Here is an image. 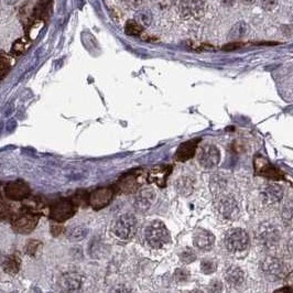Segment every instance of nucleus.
Returning a JSON list of instances; mask_svg holds the SVG:
<instances>
[{"label":"nucleus","instance_id":"obj_1","mask_svg":"<svg viewBox=\"0 0 293 293\" xmlns=\"http://www.w3.org/2000/svg\"><path fill=\"white\" fill-rule=\"evenodd\" d=\"M144 239L151 248L160 249L170 242L171 236L166 225L161 221H155L145 227Z\"/></svg>","mask_w":293,"mask_h":293},{"label":"nucleus","instance_id":"obj_2","mask_svg":"<svg viewBox=\"0 0 293 293\" xmlns=\"http://www.w3.org/2000/svg\"><path fill=\"white\" fill-rule=\"evenodd\" d=\"M137 227V218L131 214H124L116 219L113 233L121 240H129L136 235Z\"/></svg>","mask_w":293,"mask_h":293},{"label":"nucleus","instance_id":"obj_3","mask_svg":"<svg viewBox=\"0 0 293 293\" xmlns=\"http://www.w3.org/2000/svg\"><path fill=\"white\" fill-rule=\"evenodd\" d=\"M249 245V236L246 230L233 228L227 231L225 236V246L231 253H239L247 249Z\"/></svg>","mask_w":293,"mask_h":293},{"label":"nucleus","instance_id":"obj_4","mask_svg":"<svg viewBox=\"0 0 293 293\" xmlns=\"http://www.w3.org/2000/svg\"><path fill=\"white\" fill-rule=\"evenodd\" d=\"M261 270L267 279L271 281H278L286 276V268L284 262L278 258L267 257L261 261Z\"/></svg>","mask_w":293,"mask_h":293},{"label":"nucleus","instance_id":"obj_5","mask_svg":"<svg viewBox=\"0 0 293 293\" xmlns=\"http://www.w3.org/2000/svg\"><path fill=\"white\" fill-rule=\"evenodd\" d=\"M218 214L226 221H234L239 215V207L234 198L229 195H222L215 202Z\"/></svg>","mask_w":293,"mask_h":293},{"label":"nucleus","instance_id":"obj_6","mask_svg":"<svg viewBox=\"0 0 293 293\" xmlns=\"http://www.w3.org/2000/svg\"><path fill=\"white\" fill-rule=\"evenodd\" d=\"M76 213L75 204L69 200H61L51 207V217L54 222L63 223Z\"/></svg>","mask_w":293,"mask_h":293},{"label":"nucleus","instance_id":"obj_7","mask_svg":"<svg viewBox=\"0 0 293 293\" xmlns=\"http://www.w3.org/2000/svg\"><path fill=\"white\" fill-rule=\"evenodd\" d=\"M221 161V152L217 146L206 144L199 152V162L204 169H214Z\"/></svg>","mask_w":293,"mask_h":293},{"label":"nucleus","instance_id":"obj_8","mask_svg":"<svg viewBox=\"0 0 293 293\" xmlns=\"http://www.w3.org/2000/svg\"><path fill=\"white\" fill-rule=\"evenodd\" d=\"M113 198L114 191L111 187H101L89 195L88 202L94 210L99 211L104 209V207H106L109 203H111Z\"/></svg>","mask_w":293,"mask_h":293},{"label":"nucleus","instance_id":"obj_9","mask_svg":"<svg viewBox=\"0 0 293 293\" xmlns=\"http://www.w3.org/2000/svg\"><path fill=\"white\" fill-rule=\"evenodd\" d=\"M193 243L195 248L202 252H210L215 245V236L209 230L200 228L194 233Z\"/></svg>","mask_w":293,"mask_h":293},{"label":"nucleus","instance_id":"obj_10","mask_svg":"<svg viewBox=\"0 0 293 293\" xmlns=\"http://www.w3.org/2000/svg\"><path fill=\"white\" fill-rule=\"evenodd\" d=\"M38 224V217L32 214H21L12 223V227L19 234H29Z\"/></svg>","mask_w":293,"mask_h":293},{"label":"nucleus","instance_id":"obj_11","mask_svg":"<svg viewBox=\"0 0 293 293\" xmlns=\"http://www.w3.org/2000/svg\"><path fill=\"white\" fill-rule=\"evenodd\" d=\"M180 12L183 17L197 18L204 12L203 0H181Z\"/></svg>","mask_w":293,"mask_h":293},{"label":"nucleus","instance_id":"obj_12","mask_svg":"<svg viewBox=\"0 0 293 293\" xmlns=\"http://www.w3.org/2000/svg\"><path fill=\"white\" fill-rule=\"evenodd\" d=\"M6 195L14 201H21L29 197L30 194V187L22 181H15L10 182L9 184L6 186Z\"/></svg>","mask_w":293,"mask_h":293},{"label":"nucleus","instance_id":"obj_13","mask_svg":"<svg viewBox=\"0 0 293 293\" xmlns=\"http://www.w3.org/2000/svg\"><path fill=\"white\" fill-rule=\"evenodd\" d=\"M156 200V192L152 188H142L135 199V207L139 212L148 211Z\"/></svg>","mask_w":293,"mask_h":293},{"label":"nucleus","instance_id":"obj_14","mask_svg":"<svg viewBox=\"0 0 293 293\" xmlns=\"http://www.w3.org/2000/svg\"><path fill=\"white\" fill-rule=\"evenodd\" d=\"M82 285V278L76 272L66 273L61 279V288L63 293H75Z\"/></svg>","mask_w":293,"mask_h":293},{"label":"nucleus","instance_id":"obj_15","mask_svg":"<svg viewBox=\"0 0 293 293\" xmlns=\"http://www.w3.org/2000/svg\"><path fill=\"white\" fill-rule=\"evenodd\" d=\"M199 141H200V139H193V140H190V141L183 142L179 146L178 150H176V154H175L176 160L180 162H185L187 160H190L191 158H193L195 152H197Z\"/></svg>","mask_w":293,"mask_h":293},{"label":"nucleus","instance_id":"obj_16","mask_svg":"<svg viewBox=\"0 0 293 293\" xmlns=\"http://www.w3.org/2000/svg\"><path fill=\"white\" fill-rule=\"evenodd\" d=\"M255 167H256V171H257L258 174L267 176V178L280 179L282 176V174L280 173L277 169H274L271 164L266 160V159L261 158V157L256 158Z\"/></svg>","mask_w":293,"mask_h":293},{"label":"nucleus","instance_id":"obj_17","mask_svg":"<svg viewBox=\"0 0 293 293\" xmlns=\"http://www.w3.org/2000/svg\"><path fill=\"white\" fill-rule=\"evenodd\" d=\"M225 279L230 285L239 286L245 281V274L237 266H230L225 272Z\"/></svg>","mask_w":293,"mask_h":293},{"label":"nucleus","instance_id":"obj_18","mask_svg":"<svg viewBox=\"0 0 293 293\" xmlns=\"http://www.w3.org/2000/svg\"><path fill=\"white\" fill-rule=\"evenodd\" d=\"M170 172H171V168L169 167H164V166L156 167L150 171V173L148 175V180L150 182L156 183V184L158 185L164 186Z\"/></svg>","mask_w":293,"mask_h":293},{"label":"nucleus","instance_id":"obj_19","mask_svg":"<svg viewBox=\"0 0 293 293\" xmlns=\"http://www.w3.org/2000/svg\"><path fill=\"white\" fill-rule=\"evenodd\" d=\"M20 267V259L18 256H9L3 260V268L6 273H9L14 276L19 271Z\"/></svg>","mask_w":293,"mask_h":293},{"label":"nucleus","instance_id":"obj_20","mask_svg":"<svg viewBox=\"0 0 293 293\" xmlns=\"http://www.w3.org/2000/svg\"><path fill=\"white\" fill-rule=\"evenodd\" d=\"M87 233L88 229L85 227V226L76 225L68 229V231H66V237H68L71 241H79L87 236Z\"/></svg>","mask_w":293,"mask_h":293},{"label":"nucleus","instance_id":"obj_21","mask_svg":"<svg viewBox=\"0 0 293 293\" xmlns=\"http://www.w3.org/2000/svg\"><path fill=\"white\" fill-rule=\"evenodd\" d=\"M282 193V188L276 184H268L264 188V197L270 202H276V201L281 200Z\"/></svg>","mask_w":293,"mask_h":293},{"label":"nucleus","instance_id":"obj_22","mask_svg":"<svg viewBox=\"0 0 293 293\" xmlns=\"http://www.w3.org/2000/svg\"><path fill=\"white\" fill-rule=\"evenodd\" d=\"M138 185H139V182L136 175H127L126 178L121 179L119 182L120 190L125 193L133 192Z\"/></svg>","mask_w":293,"mask_h":293},{"label":"nucleus","instance_id":"obj_23","mask_svg":"<svg viewBox=\"0 0 293 293\" xmlns=\"http://www.w3.org/2000/svg\"><path fill=\"white\" fill-rule=\"evenodd\" d=\"M135 21L142 28H148L152 23V14L148 9H140L137 11Z\"/></svg>","mask_w":293,"mask_h":293},{"label":"nucleus","instance_id":"obj_24","mask_svg":"<svg viewBox=\"0 0 293 293\" xmlns=\"http://www.w3.org/2000/svg\"><path fill=\"white\" fill-rule=\"evenodd\" d=\"M247 31V26H246V23L245 22H238L236 23L235 26L230 29V31H229V35H228V38L231 39V40H236V39H239L241 38V36L245 35Z\"/></svg>","mask_w":293,"mask_h":293},{"label":"nucleus","instance_id":"obj_25","mask_svg":"<svg viewBox=\"0 0 293 293\" xmlns=\"http://www.w3.org/2000/svg\"><path fill=\"white\" fill-rule=\"evenodd\" d=\"M125 31L128 35H132V36H137L140 35L143 31V28L135 21V20H129L126 23V28Z\"/></svg>","mask_w":293,"mask_h":293},{"label":"nucleus","instance_id":"obj_26","mask_svg":"<svg viewBox=\"0 0 293 293\" xmlns=\"http://www.w3.org/2000/svg\"><path fill=\"white\" fill-rule=\"evenodd\" d=\"M180 259L182 262H184V264H191V262L197 259V254H195L193 249L185 248L183 252H181Z\"/></svg>","mask_w":293,"mask_h":293},{"label":"nucleus","instance_id":"obj_27","mask_svg":"<svg viewBox=\"0 0 293 293\" xmlns=\"http://www.w3.org/2000/svg\"><path fill=\"white\" fill-rule=\"evenodd\" d=\"M193 188L192 182L188 180V178H182L179 182L178 185V190L182 194H190Z\"/></svg>","mask_w":293,"mask_h":293},{"label":"nucleus","instance_id":"obj_28","mask_svg":"<svg viewBox=\"0 0 293 293\" xmlns=\"http://www.w3.org/2000/svg\"><path fill=\"white\" fill-rule=\"evenodd\" d=\"M201 269L206 274H211L216 270V262L212 259H204L201 264Z\"/></svg>","mask_w":293,"mask_h":293},{"label":"nucleus","instance_id":"obj_29","mask_svg":"<svg viewBox=\"0 0 293 293\" xmlns=\"http://www.w3.org/2000/svg\"><path fill=\"white\" fill-rule=\"evenodd\" d=\"M10 69L9 60L6 59L5 57H0V81L8 74Z\"/></svg>","mask_w":293,"mask_h":293},{"label":"nucleus","instance_id":"obj_30","mask_svg":"<svg viewBox=\"0 0 293 293\" xmlns=\"http://www.w3.org/2000/svg\"><path fill=\"white\" fill-rule=\"evenodd\" d=\"M283 216L286 221V224H289L293 227V204L290 205L283 213Z\"/></svg>","mask_w":293,"mask_h":293},{"label":"nucleus","instance_id":"obj_31","mask_svg":"<svg viewBox=\"0 0 293 293\" xmlns=\"http://www.w3.org/2000/svg\"><path fill=\"white\" fill-rule=\"evenodd\" d=\"M190 277V273L185 269H179L175 272V279L178 281H186V280Z\"/></svg>","mask_w":293,"mask_h":293},{"label":"nucleus","instance_id":"obj_32","mask_svg":"<svg viewBox=\"0 0 293 293\" xmlns=\"http://www.w3.org/2000/svg\"><path fill=\"white\" fill-rule=\"evenodd\" d=\"M40 245H41L40 241H38V240H31V241H30L28 243L27 247H26L27 253L29 255H34L35 252H36V249H38V246H40Z\"/></svg>","mask_w":293,"mask_h":293},{"label":"nucleus","instance_id":"obj_33","mask_svg":"<svg viewBox=\"0 0 293 293\" xmlns=\"http://www.w3.org/2000/svg\"><path fill=\"white\" fill-rule=\"evenodd\" d=\"M222 288H223L222 283L219 282V281H217V280H215V281L211 282V284L209 286V291L211 293H221Z\"/></svg>","mask_w":293,"mask_h":293},{"label":"nucleus","instance_id":"obj_34","mask_svg":"<svg viewBox=\"0 0 293 293\" xmlns=\"http://www.w3.org/2000/svg\"><path fill=\"white\" fill-rule=\"evenodd\" d=\"M277 4H278V0H262L261 2L262 8L266 10H272L273 8H276Z\"/></svg>","mask_w":293,"mask_h":293},{"label":"nucleus","instance_id":"obj_35","mask_svg":"<svg viewBox=\"0 0 293 293\" xmlns=\"http://www.w3.org/2000/svg\"><path fill=\"white\" fill-rule=\"evenodd\" d=\"M9 207L3 200H0V218H4L8 215Z\"/></svg>","mask_w":293,"mask_h":293},{"label":"nucleus","instance_id":"obj_36","mask_svg":"<svg viewBox=\"0 0 293 293\" xmlns=\"http://www.w3.org/2000/svg\"><path fill=\"white\" fill-rule=\"evenodd\" d=\"M123 2L130 8H139L143 0H123Z\"/></svg>","mask_w":293,"mask_h":293},{"label":"nucleus","instance_id":"obj_37","mask_svg":"<svg viewBox=\"0 0 293 293\" xmlns=\"http://www.w3.org/2000/svg\"><path fill=\"white\" fill-rule=\"evenodd\" d=\"M62 225H61V223H58L56 222L54 223L52 226H51V233L54 235V236H58L59 234L62 233Z\"/></svg>","mask_w":293,"mask_h":293},{"label":"nucleus","instance_id":"obj_38","mask_svg":"<svg viewBox=\"0 0 293 293\" xmlns=\"http://www.w3.org/2000/svg\"><path fill=\"white\" fill-rule=\"evenodd\" d=\"M242 44L239 43V42H234V43H228L227 45H225L223 46V50H226V51H233V50H236V48H239L241 47Z\"/></svg>","mask_w":293,"mask_h":293},{"label":"nucleus","instance_id":"obj_39","mask_svg":"<svg viewBox=\"0 0 293 293\" xmlns=\"http://www.w3.org/2000/svg\"><path fill=\"white\" fill-rule=\"evenodd\" d=\"M111 293H130V291L125 285H117L111 291Z\"/></svg>","mask_w":293,"mask_h":293},{"label":"nucleus","instance_id":"obj_40","mask_svg":"<svg viewBox=\"0 0 293 293\" xmlns=\"http://www.w3.org/2000/svg\"><path fill=\"white\" fill-rule=\"evenodd\" d=\"M273 293H293V288H291V286H284V288L274 291Z\"/></svg>","mask_w":293,"mask_h":293},{"label":"nucleus","instance_id":"obj_41","mask_svg":"<svg viewBox=\"0 0 293 293\" xmlns=\"http://www.w3.org/2000/svg\"><path fill=\"white\" fill-rule=\"evenodd\" d=\"M222 4L225 6V7H230L235 4V0H222Z\"/></svg>","mask_w":293,"mask_h":293},{"label":"nucleus","instance_id":"obj_42","mask_svg":"<svg viewBox=\"0 0 293 293\" xmlns=\"http://www.w3.org/2000/svg\"><path fill=\"white\" fill-rule=\"evenodd\" d=\"M286 286H291V288H293V272L290 274V276L286 278Z\"/></svg>","mask_w":293,"mask_h":293},{"label":"nucleus","instance_id":"obj_43","mask_svg":"<svg viewBox=\"0 0 293 293\" xmlns=\"http://www.w3.org/2000/svg\"><path fill=\"white\" fill-rule=\"evenodd\" d=\"M3 2H4L5 4H7V5H10V6H12V5L17 4V3H18V0H3Z\"/></svg>","mask_w":293,"mask_h":293},{"label":"nucleus","instance_id":"obj_44","mask_svg":"<svg viewBox=\"0 0 293 293\" xmlns=\"http://www.w3.org/2000/svg\"><path fill=\"white\" fill-rule=\"evenodd\" d=\"M289 250H290V253H291V255L293 256V239L290 241V243H289Z\"/></svg>","mask_w":293,"mask_h":293},{"label":"nucleus","instance_id":"obj_45","mask_svg":"<svg viewBox=\"0 0 293 293\" xmlns=\"http://www.w3.org/2000/svg\"><path fill=\"white\" fill-rule=\"evenodd\" d=\"M242 3L246 4V5H250V4L255 3V0H242Z\"/></svg>","mask_w":293,"mask_h":293},{"label":"nucleus","instance_id":"obj_46","mask_svg":"<svg viewBox=\"0 0 293 293\" xmlns=\"http://www.w3.org/2000/svg\"><path fill=\"white\" fill-rule=\"evenodd\" d=\"M191 293H204V292H202V291H200V290H194V291H192Z\"/></svg>","mask_w":293,"mask_h":293},{"label":"nucleus","instance_id":"obj_47","mask_svg":"<svg viewBox=\"0 0 293 293\" xmlns=\"http://www.w3.org/2000/svg\"><path fill=\"white\" fill-rule=\"evenodd\" d=\"M0 293H5V292H0Z\"/></svg>","mask_w":293,"mask_h":293}]
</instances>
